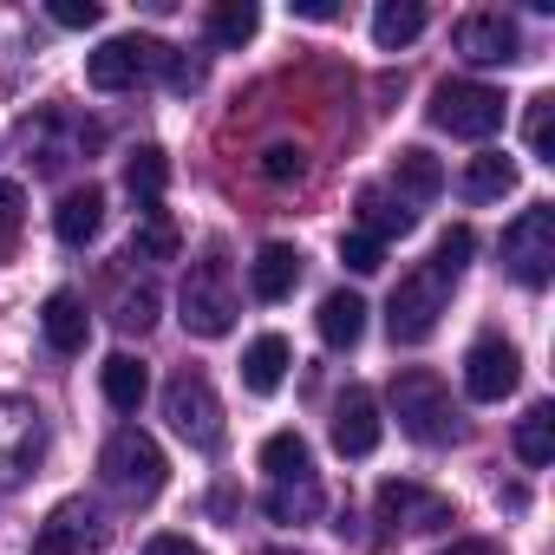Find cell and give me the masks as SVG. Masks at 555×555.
I'll return each mask as SVG.
<instances>
[{"label": "cell", "mask_w": 555, "mask_h": 555, "mask_svg": "<svg viewBox=\"0 0 555 555\" xmlns=\"http://www.w3.org/2000/svg\"><path fill=\"white\" fill-rule=\"evenodd\" d=\"M288 366H295L288 340H282V334H261V340H248V353H242V386H248V392H274V386L288 379Z\"/></svg>", "instance_id": "ffe728a7"}, {"label": "cell", "mask_w": 555, "mask_h": 555, "mask_svg": "<svg viewBox=\"0 0 555 555\" xmlns=\"http://www.w3.org/2000/svg\"><path fill=\"white\" fill-rule=\"evenodd\" d=\"M295 282H301V248H288V242H261V255L248 261V288H255V301H288Z\"/></svg>", "instance_id": "2e32d148"}, {"label": "cell", "mask_w": 555, "mask_h": 555, "mask_svg": "<svg viewBox=\"0 0 555 555\" xmlns=\"http://www.w3.org/2000/svg\"><path fill=\"white\" fill-rule=\"evenodd\" d=\"M314 327H321V340H327L334 353H347V347H360V334H366V301H360L353 288H334V295L321 301Z\"/></svg>", "instance_id": "ac0fdd59"}, {"label": "cell", "mask_w": 555, "mask_h": 555, "mask_svg": "<svg viewBox=\"0 0 555 555\" xmlns=\"http://www.w3.org/2000/svg\"><path fill=\"white\" fill-rule=\"evenodd\" d=\"M203 27H209V40H216V47H248V40H255V27H261V14L248 8V0H216V8L203 14Z\"/></svg>", "instance_id": "f1b7e54d"}, {"label": "cell", "mask_w": 555, "mask_h": 555, "mask_svg": "<svg viewBox=\"0 0 555 555\" xmlns=\"http://www.w3.org/2000/svg\"><path fill=\"white\" fill-rule=\"evenodd\" d=\"M392 418H399V431H405L412 444H451V438H457L451 392H444V379L425 373V366H412V373L392 379Z\"/></svg>", "instance_id": "277c9868"}, {"label": "cell", "mask_w": 555, "mask_h": 555, "mask_svg": "<svg viewBox=\"0 0 555 555\" xmlns=\"http://www.w3.org/2000/svg\"><path fill=\"white\" fill-rule=\"evenodd\" d=\"M516 379H522V360H516V347H509V340L483 334V340L464 353V392H470L477 405L509 399V392H516Z\"/></svg>", "instance_id": "7c38bea8"}, {"label": "cell", "mask_w": 555, "mask_h": 555, "mask_svg": "<svg viewBox=\"0 0 555 555\" xmlns=\"http://www.w3.org/2000/svg\"><path fill=\"white\" fill-rule=\"evenodd\" d=\"M47 457V418L34 399L0 392V490H21Z\"/></svg>", "instance_id": "8992f818"}, {"label": "cell", "mask_w": 555, "mask_h": 555, "mask_svg": "<svg viewBox=\"0 0 555 555\" xmlns=\"http://www.w3.org/2000/svg\"><path fill=\"white\" fill-rule=\"evenodd\" d=\"M177 308H183V327H190L196 340H222V334L235 327V274H229V261H222L216 248H209L203 261H190Z\"/></svg>", "instance_id": "3957f363"}, {"label": "cell", "mask_w": 555, "mask_h": 555, "mask_svg": "<svg viewBox=\"0 0 555 555\" xmlns=\"http://www.w3.org/2000/svg\"><path fill=\"white\" fill-rule=\"evenodd\" d=\"M451 282H457L451 268L425 261V268H412L405 282L392 288V301H386V334H392V347H418V340H431L438 314L451 308Z\"/></svg>", "instance_id": "6da1fadb"}, {"label": "cell", "mask_w": 555, "mask_h": 555, "mask_svg": "<svg viewBox=\"0 0 555 555\" xmlns=\"http://www.w3.org/2000/svg\"><path fill=\"white\" fill-rule=\"evenodd\" d=\"M164 79H170V92H196V86H203V60H190V53H170Z\"/></svg>", "instance_id": "74e56055"}, {"label": "cell", "mask_w": 555, "mask_h": 555, "mask_svg": "<svg viewBox=\"0 0 555 555\" xmlns=\"http://www.w3.org/2000/svg\"><path fill=\"white\" fill-rule=\"evenodd\" d=\"M438 555H496L490 542H477V535H464V542H451V548H438Z\"/></svg>", "instance_id": "60d3db41"}, {"label": "cell", "mask_w": 555, "mask_h": 555, "mask_svg": "<svg viewBox=\"0 0 555 555\" xmlns=\"http://www.w3.org/2000/svg\"><path fill=\"white\" fill-rule=\"evenodd\" d=\"M470 248H477V235H470V229H464V222H457V229H444V235H438V248H431V261H438V268H451V274H457V268H464V261H470Z\"/></svg>", "instance_id": "e575fe53"}, {"label": "cell", "mask_w": 555, "mask_h": 555, "mask_svg": "<svg viewBox=\"0 0 555 555\" xmlns=\"http://www.w3.org/2000/svg\"><path fill=\"white\" fill-rule=\"evenodd\" d=\"M261 177L268 183H301L308 177V151L301 144H268L261 151Z\"/></svg>", "instance_id": "4dcf8cb0"}, {"label": "cell", "mask_w": 555, "mask_h": 555, "mask_svg": "<svg viewBox=\"0 0 555 555\" xmlns=\"http://www.w3.org/2000/svg\"><path fill=\"white\" fill-rule=\"evenodd\" d=\"M144 555H203V548H196L190 535H151V542H144Z\"/></svg>", "instance_id": "f35d334b"}, {"label": "cell", "mask_w": 555, "mask_h": 555, "mask_svg": "<svg viewBox=\"0 0 555 555\" xmlns=\"http://www.w3.org/2000/svg\"><path fill=\"white\" fill-rule=\"evenodd\" d=\"M164 183H170V157H164L157 144H144V151H131V157H125V190H131V203H138L144 216L157 209Z\"/></svg>", "instance_id": "7402d4cb"}, {"label": "cell", "mask_w": 555, "mask_h": 555, "mask_svg": "<svg viewBox=\"0 0 555 555\" xmlns=\"http://www.w3.org/2000/svg\"><path fill=\"white\" fill-rule=\"evenodd\" d=\"M373 503H379V522H386V529H451V522H457L451 496H438V490H425V483H405V477L379 483Z\"/></svg>", "instance_id": "30bf717a"}, {"label": "cell", "mask_w": 555, "mask_h": 555, "mask_svg": "<svg viewBox=\"0 0 555 555\" xmlns=\"http://www.w3.org/2000/svg\"><path fill=\"white\" fill-rule=\"evenodd\" d=\"M451 40H457V53H464L470 66H509V60L522 53V34H516V21H509L503 8H477V14H464Z\"/></svg>", "instance_id": "8fae6325"}, {"label": "cell", "mask_w": 555, "mask_h": 555, "mask_svg": "<svg viewBox=\"0 0 555 555\" xmlns=\"http://www.w3.org/2000/svg\"><path fill=\"white\" fill-rule=\"evenodd\" d=\"M268 555H295V548H268Z\"/></svg>", "instance_id": "b9f144b4"}, {"label": "cell", "mask_w": 555, "mask_h": 555, "mask_svg": "<svg viewBox=\"0 0 555 555\" xmlns=\"http://www.w3.org/2000/svg\"><path fill=\"white\" fill-rule=\"evenodd\" d=\"M509 190H516V164H509L503 151H483V157L464 164V196H470V203H496V196H509Z\"/></svg>", "instance_id": "cb8c5ba5"}, {"label": "cell", "mask_w": 555, "mask_h": 555, "mask_svg": "<svg viewBox=\"0 0 555 555\" xmlns=\"http://www.w3.org/2000/svg\"><path fill=\"white\" fill-rule=\"evenodd\" d=\"M548 112H555V99L535 92V99H529V118H522V138H529V157H535V164H555V151H548Z\"/></svg>", "instance_id": "1f68e13d"}, {"label": "cell", "mask_w": 555, "mask_h": 555, "mask_svg": "<svg viewBox=\"0 0 555 555\" xmlns=\"http://www.w3.org/2000/svg\"><path fill=\"white\" fill-rule=\"evenodd\" d=\"M261 509H268L274 522H314V516H321V477H314V483H268Z\"/></svg>", "instance_id": "83f0119b"}, {"label": "cell", "mask_w": 555, "mask_h": 555, "mask_svg": "<svg viewBox=\"0 0 555 555\" xmlns=\"http://www.w3.org/2000/svg\"><path fill=\"white\" fill-rule=\"evenodd\" d=\"M99 229H105V190H99V183L66 190V196H60V209H53V235H60L66 248H86Z\"/></svg>", "instance_id": "9a60e30c"}, {"label": "cell", "mask_w": 555, "mask_h": 555, "mask_svg": "<svg viewBox=\"0 0 555 555\" xmlns=\"http://www.w3.org/2000/svg\"><path fill=\"white\" fill-rule=\"evenodd\" d=\"M418 34H425V8H418V0H386V8L373 14V40H379L386 53L412 47Z\"/></svg>", "instance_id": "4316f807"}, {"label": "cell", "mask_w": 555, "mask_h": 555, "mask_svg": "<svg viewBox=\"0 0 555 555\" xmlns=\"http://www.w3.org/2000/svg\"><path fill=\"white\" fill-rule=\"evenodd\" d=\"M99 477H105V490H112V496H125V503H151V496L164 490L170 464H164V451H157V438H151V431L125 425V431H112V438H105V451H99Z\"/></svg>", "instance_id": "7a4b0ae2"}, {"label": "cell", "mask_w": 555, "mask_h": 555, "mask_svg": "<svg viewBox=\"0 0 555 555\" xmlns=\"http://www.w3.org/2000/svg\"><path fill=\"white\" fill-rule=\"evenodd\" d=\"M53 21L86 34V27H99V21H105V8H99V0H53Z\"/></svg>", "instance_id": "d590c367"}, {"label": "cell", "mask_w": 555, "mask_h": 555, "mask_svg": "<svg viewBox=\"0 0 555 555\" xmlns=\"http://www.w3.org/2000/svg\"><path fill=\"white\" fill-rule=\"evenodd\" d=\"M99 386H105V399H112L118 412H138L144 392H151V373H144L138 353H112V360L99 366Z\"/></svg>", "instance_id": "603a6c76"}, {"label": "cell", "mask_w": 555, "mask_h": 555, "mask_svg": "<svg viewBox=\"0 0 555 555\" xmlns=\"http://www.w3.org/2000/svg\"><path fill=\"white\" fill-rule=\"evenodd\" d=\"M340 261H347L353 274H379V268H386V242H373V235L353 229V235H340Z\"/></svg>", "instance_id": "d6a6232c"}, {"label": "cell", "mask_w": 555, "mask_h": 555, "mask_svg": "<svg viewBox=\"0 0 555 555\" xmlns=\"http://www.w3.org/2000/svg\"><path fill=\"white\" fill-rule=\"evenodd\" d=\"M412 222H418V209H412L405 196H392V190H360V235L392 242V235H412Z\"/></svg>", "instance_id": "d6986e66"}, {"label": "cell", "mask_w": 555, "mask_h": 555, "mask_svg": "<svg viewBox=\"0 0 555 555\" xmlns=\"http://www.w3.org/2000/svg\"><path fill=\"white\" fill-rule=\"evenodd\" d=\"M131 255H138V261H170V255H177V229H170V216H164V209H151V216H144V229L131 235Z\"/></svg>", "instance_id": "f546056e"}, {"label": "cell", "mask_w": 555, "mask_h": 555, "mask_svg": "<svg viewBox=\"0 0 555 555\" xmlns=\"http://www.w3.org/2000/svg\"><path fill=\"white\" fill-rule=\"evenodd\" d=\"M14 235H21V190L0 183V255L14 248Z\"/></svg>", "instance_id": "8d00e7d4"}, {"label": "cell", "mask_w": 555, "mask_h": 555, "mask_svg": "<svg viewBox=\"0 0 555 555\" xmlns=\"http://www.w3.org/2000/svg\"><path fill=\"white\" fill-rule=\"evenodd\" d=\"M40 334H47V347H53V353H79V347H86V334H92L86 301H79L73 288L47 295V308H40Z\"/></svg>", "instance_id": "e0dca14e"}, {"label": "cell", "mask_w": 555, "mask_h": 555, "mask_svg": "<svg viewBox=\"0 0 555 555\" xmlns=\"http://www.w3.org/2000/svg\"><path fill=\"white\" fill-rule=\"evenodd\" d=\"M379 438H386L379 399H373L366 386H347V392L334 399V451H340V457H373Z\"/></svg>", "instance_id": "4fadbf2b"}, {"label": "cell", "mask_w": 555, "mask_h": 555, "mask_svg": "<svg viewBox=\"0 0 555 555\" xmlns=\"http://www.w3.org/2000/svg\"><path fill=\"white\" fill-rule=\"evenodd\" d=\"M516 457H522L529 470H542V464L555 457V405H529V412L516 418Z\"/></svg>", "instance_id": "484cf974"}, {"label": "cell", "mask_w": 555, "mask_h": 555, "mask_svg": "<svg viewBox=\"0 0 555 555\" xmlns=\"http://www.w3.org/2000/svg\"><path fill=\"white\" fill-rule=\"evenodd\" d=\"M503 268L516 274L522 288H542L548 274H555V209L548 203H529L503 229Z\"/></svg>", "instance_id": "9c48e42d"}, {"label": "cell", "mask_w": 555, "mask_h": 555, "mask_svg": "<svg viewBox=\"0 0 555 555\" xmlns=\"http://www.w3.org/2000/svg\"><path fill=\"white\" fill-rule=\"evenodd\" d=\"M295 14H301V21H334L340 8H334V0H295Z\"/></svg>", "instance_id": "ab89813d"}, {"label": "cell", "mask_w": 555, "mask_h": 555, "mask_svg": "<svg viewBox=\"0 0 555 555\" xmlns=\"http://www.w3.org/2000/svg\"><path fill=\"white\" fill-rule=\"evenodd\" d=\"M164 418H170V431H177L190 451H216V444H222V405H216V386H209L203 373H190V366L164 386Z\"/></svg>", "instance_id": "ba28073f"}, {"label": "cell", "mask_w": 555, "mask_h": 555, "mask_svg": "<svg viewBox=\"0 0 555 555\" xmlns=\"http://www.w3.org/2000/svg\"><path fill=\"white\" fill-rule=\"evenodd\" d=\"M112 321H118L125 334H144V327L157 321V295H151V288H125V295H118V314H112Z\"/></svg>", "instance_id": "836d02e7"}, {"label": "cell", "mask_w": 555, "mask_h": 555, "mask_svg": "<svg viewBox=\"0 0 555 555\" xmlns=\"http://www.w3.org/2000/svg\"><path fill=\"white\" fill-rule=\"evenodd\" d=\"M431 125L451 131V138L483 144V138L503 131V92H496V86H477V79H444V86L431 92Z\"/></svg>", "instance_id": "5b68a950"}, {"label": "cell", "mask_w": 555, "mask_h": 555, "mask_svg": "<svg viewBox=\"0 0 555 555\" xmlns=\"http://www.w3.org/2000/svg\"><path fill=\"white\" fill-rule=\"evenodd\" d=\"M164 66H170V47H164V40L118 34V40H105V47L86 60V79H92V92H131V86H144V79H164Z\"/></svg>", "instance_id": "52a82bcc"}, {"label": "cell", "mask_w": 555, "mask_h": 555, "mask_svg": "<svg viewBox=\"0 0 555 555\" xmlns=\"http://www.w3.org/2000/svg\"><path fill=\"white\" fill-rule=\"evenodd\" d=\"M99 548H105V522L86 496H66L40 529V555H99Z\"/></svg>", "instance_id": "5bb4252c"}, {"label": "cell", "mask_w": 555, "mask_h": 555, "mask_svg": "<svg viewBox=\"0 0 555 555\" xmlns=\"http://www.w3.org/2000/svg\"><path fill=\"white\" fill-rule=\"evenodd\" d=\"M261 470H268V483H314V451H308V438H301V431H274V438L261 444Z\"/></svg>", "instance_id": "44dd1931"}, {"label": "cell", "mask_w": 555, "mask_h": 555, "mask_svg": "<svg viewBox=\"0 0 555 555\" xmlns=\"http://www.w3.org/2000/svg\"><path fill=\"white\" fill-rule=\"evenodd\" d=\"M392 183H399L412 203H431V196L444 190V164H438L431 151H418V144H412V151H399V164H392Z\"/></svg>", "instance_id": "d4e9b609"}]
</instances>
